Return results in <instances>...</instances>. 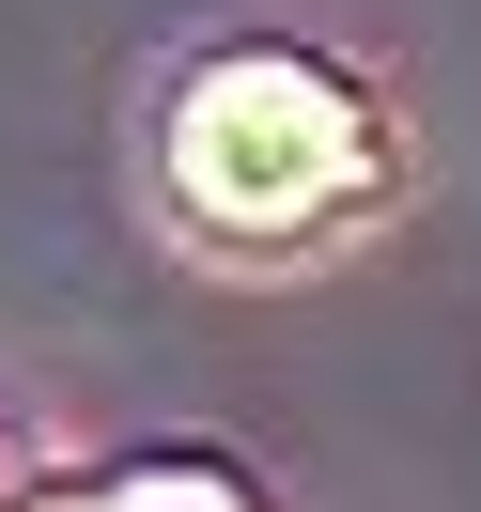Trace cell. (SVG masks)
<instances>
[{"label":"cell","instance_id":"2","mask_svg":"<svg viewBox=\"0 0 481 512\" xmlns=\"http://www.w3.org/2000/svg\"><path fill=\"white\" fill-rule=\"evenodd\" d=\"M94 512H233V497H218V481H187V466H171V481H125V497H94Z\"/></svg>","mask_w":481,"mask_h":512},{"label":"cell","instance_id":"1","mask_svg":"<svg viewBox=\"0 0 481 512\" xmlns=\"http://www.w3.org/2000/svg\"><path fill=\"white\" fill-rule=\"evenodd\" d=\"M357 171H373L357 94L326 63H280V47L187 78V109H171V187L218 233H311L326 202H357Z\"/></svg>","mask_w":481,"mask_h":512}]
</instances>
